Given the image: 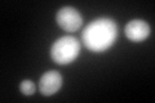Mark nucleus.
I'll use <instances>...</instances> for the list:
<instances>
[{
  "instance_id": "nucleus-1",
  "label": "nucleus",
  "mask_w": 155,
  "mask_h": 103,
  "mask_svg": "<svg viewBox=\"0 0 155 103\" xmlns=\"http://www.w3.org/2000/svg\"><path fill=\"white\" fill-rule=\"evenodd\" d=\"M118 36V26L113 19L100 18L84 28L81 39L85 47L93 52H104L114 44Z\"/></svg>"
},
{
  "instance_id": "nucleus-2",
  "label": "nucleus",
  "mask_w": 155,
  "mask_h": 103,
  "mask_svg": "<svg viewBox=\"0 0 155 103\" xmlns=\"http://www.w3.org/2000/svg\"><path fill=\"white\" fill-rule=\"evenodd\" d=\"M80 52V43L74 36H64L54 41L51 49L53 61L60 65H67L75 60Z\"/></svg>"
},
{
  "instance_id": "nucleus-3",
  "label": "nucleus",
  "mask_w": 155,
  "mask_h": 103,
  "mask_svg": "<svg viewBox=\"0 0 155 103\" xmlns=\"http://www.w3.org/2000/svg\"><path fill=\"white\" fill-rule=\"evenodd\" d=\"M57 23L66 31L74 32L78 31L83 23L80 13L72 7H64L57 12Z\"/></svg>"
},
{
  "instance_id": "nucleus-4",
  "label": "nucleus",
  "mask_w": 155,
  "mask_h": 103,
  "mask_svg": "<svg viewBox=\"0 0 155 103\" xmlns=\"http://www.w3.org/2000/svg\"><path fill=\"white\" fill-rule=\"evenodd\" d=\"M62 85V76L57 71H48L39 80V90L44 95H52L60 90Z\"/></svg>"
},
{
  "instance_id": "nucleus-5",
  "label": "nucleus",
  "mask_w": 155,
  "mask_h": 103,
  "mask_svg": "<svg viewBox=\"0 0 155 103\" xmlns=\"http://www.w3.org/2000/svg\"><path fill=\"white\" fill-rule=\"evenodd\" d=\"M125 35L132 41H142L150 35V26L142 19H133L125 26Z\"/></svg>"
},
{
  "instance_id": "nucleus-6",
  "label": "nucleus",
  "mask_w": 155,
  "mask_h": 103,
  "mask_svg": "<svg viewBox=\"0 0 155 103\" xmlns=\"http://www.w3.org/2000/svg\"><path fill=\"white\" fill-rule=\"evenodd\" d=\"M19 89L25 95H31L35 92V84L31 80H23L19 85Z\"/></svg>"
}]
</instances>
